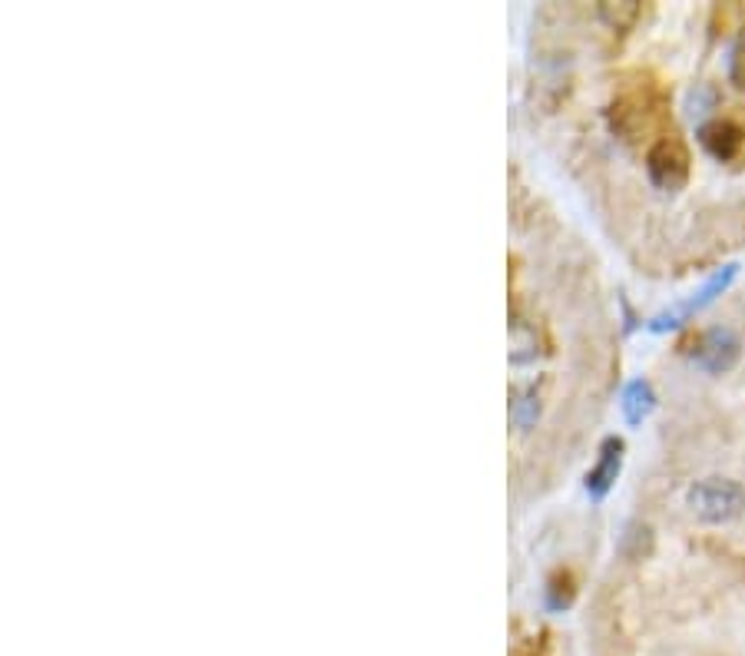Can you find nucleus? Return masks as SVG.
I'll use <instances>...</instances> for the list:
<instances>
[{
    "label": "nucleus",
    "instance_id": "obj_1",
    "mask_svg": "<svg viewBox=\"0 0 745 656\" xmlns=\"http://www.w3.org/2000/svg\"><path fill=\"white\" fill-rule=\"evenodd\" d=\"M686 505L703 524H729L745 511V490L738 481L706 477V481H696L689 487Z\"/></svg>",
    "mask_w": 745,
    "mask_h": 656
},
{
    "label": "nucleus",
    "instance_id": "obj_9",
    "mask_svg": "<svg viewBox=\"0 0 745 656\" xmlns=\"http://www.w3.org/2000/svg\"><path fill=\"white\" fill-rule=\"evenodd\" d=\"M600 17H603V24H607V27H613V31H626V27H633V24H636V17H639V4H636V0H620V4H600Z\"/></svg>",
    "mask_w": 745,
    "mask_h": 656
},
{
    "label": "nucleus",
    "instance_id": "obj_4",
    "mask_svg": "<svg viewBox=\"0 0 745 656\" xmlns=\"http://www.w3.org/2000/svg\"><path fill=\"white\" fill-rule=\"evenodd\" d=\"M738 355H742L738 336L732 332V328H722V325L706 328V332L689 345L693 365L703 368L706 375H725V372H732L735 362H738Z\"/></svg>",
    "mask_w": 745,
    "mask_h": 656
},
{
    "label": "nucleus",
    "instance_id": "obj_12",
    "mask_svg": "<svg viewBox=\"0 0 745 656\" xmlns=\"http://www.w3.org/2000/svg\"><path fill=\"white\" fill-rule=\"evenodd\" d=\"M716 107V90L712 87H696L686 100V110H689V120H703L709 110Z\"/></svg>",
    "mask_w": 745,
    "mask_h": 656
},
{
    "label": "nucleus",
    "instance_id": "obj_7",
    "mask_svg": "<svg viewBox=\"0 0 745 656\" xmlns=\"http://www.w3.org/2000/svg\"><path fill=\"white\" fill-rule=\"evenodd\" d=\"M620 408H623L626 425H643V422L649 418V412L656 408V391H652V385H649L646 378H633V381L623 388Z\"/></svg>",
    "mask_w": 745,
    "mask_h": 656
},
{
    "label": "nucleus",
    "instance_id": "obj_11",
    "mask_svg": "<svg viewBox=\"0 0 745 656\" xmlns=\"http://www.w3.org/2000/svg\"><path fill=\"white\" fill-rule=\"evenodd\" d=\"M729 80L735 87H745V31H738V37L729 50Z\"/></svg>",
    "mask_w": 745,
    "mask_h": 656
},
{
    "label": "nucleus",
    "instance_id": "obj_10",
    "mask_svg": "<svg viewBox=\"0 0 745 656\" xmlns=\"http://www.w3.org/2000/svg\"><path fill=\"white\" fill-rule=\"evenodd\" d=\"M573 600V578L570 573H553L547 584V607L550 610H566Z\"/></svg>",
    "mask_w": 745,
    "mask_h": 656
},
{
    "label": "nucleus",
    "instance_id": "obj_2",
    "mask_svg": "<svg viewBox=\"0 0 745 656\" xmlns=\"http://www.w3.org/2000/svg\"><path fill=\"white\" fill-rule=\"evenodd\" d=\"M689 170H693V159H689V149L676 139V136H662L649 146L646 153V173H649V183L662 193H676L686 186L689 180Z\"/></svg>",
    "mask_w": 745,
    "mask_h": 656
},
{
    "label": "nucleus",
    "instance_id": "obj_8",
    "mask_svg": "<svg viewBox=\"0 0 745 656\" xmlns=\"http://www.w3.org/2000/svg\"><path fill=\"white\" fill-rule=\"evenodd\" d=\"M511 418H514V425L524 428V432L537 425V418H540V398H537V391L524 388V391L514 394V401H511Z\"/></svg>",
    "mask_w": 745,
    "mask_h": 656
},
{
    "label": "nucleus",
    "instance_id": "obj_5",
    "mask_svg": "<svg viewBox=\"0 0 745 656\" xmlns=\"http://www.w3.org/2000/svg\"><path fill=\"white\" fill-rule=\"evenodd\" d=\"M623 438H607L603 448H600V461L590 467L587 474V495L594 501H603L610 495V487L616 484L620 477V467H623Z\"/></svg>",
    "mask_w": 745,
    "mask_h": 656
},
{
    "label": "nucleus",
    "instance_id": "obj_6",
    "mask_svg": "<svg viewBox=\"0 0 745 656\" xmlns=\"http://www.w3.org/2000/svg\"><path fill=\"white\" fill-rule=\"evenodd\" d=\"M699 143H703V149L709 156H716L719 162H729V159L738 156V149L745 143V133L732 120H709V123L699 126Z\"/></svg>",
    "mask_w": 745,
    "mask_h": 656
},
{
    "label": "nucleus",
    "instance_id": "obj_3",
    "mask_svg": "<svg viewBox=\"0 0 745 656\" xmlns=\"http://www.w3.org/2000/svg\"><path fill=\"white\" fill-rule=\"evenodd\" d=\"M735 276H738V266H735V263L716 269V272L703 282V289L693 292V299H686V302H680V305H673V308H667V312H659V315L649 321V332H670V328H680L693 312L712 305V302L735 282Z\"/></svg>",
    "mask_w": 745,
    "mask_h": 656
}]
</instances>
